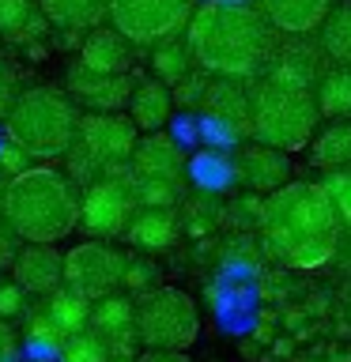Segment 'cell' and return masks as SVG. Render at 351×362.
<instances>
[{"label": "cell", "instance_id": "obj_1", "mask_svg": "<svg viewBox=\"0 0 351 362\" xmlns=\"http://www.w3.org/2000/svg\"><path fill=\"white\" fill-rule=\"evenodd\" d=\"M185 45L200 72L226 79L257 76L276 53L268 19L246 0H208L192 8L185 23Z\"/></svg>", "mask_w": 351, "mask_h": 362}, {"label": "cell", "instance_id": "obj_2", "mask_svg": "<svg viewBox=\"0 0 351 362\" xmlns=\"http://www.w3.org/2000/svg\"><path fill=\"white\" fill-rule=\"evenodd\" d=\"M260 238L265 253L291 268H317L333 257L340 219L321 185L287 181L283 189L268 192L260 204Z\"/></svg>", "mask_w": 351, "mask_h": 362}, {"label": "cell", "instance_id": "obj_3", "mask_svg": "<svg viewBox=\"0 0 351 362\" xmlns=\"http://www.w3.org/2000/svg\"><path fill=\"white\" fill-rule=\"evenodd\" d=\"M0 219L11 226V234L23 242H61L79 223V192L61 170L30 166L16 174L4 189Z\"/></svg>", "mask_w": 351, "mask_h": 362}, {"label": "cell", "instance_id": "obj_4", "mask_svg": "<svg viewBox=\"0 0 351 362\" xmlns=\"http://www.w3.org/2000/svg\"><path fill=\"white\" fill-rule=\"evenodd\" d=\"M4 132L27 155H64L76 144L79 110L61 87H27L11 98V110L4 113Z\"/></svg>", "mask_w": 351, "mask_h": 362}, {"label": "cell", "instance_id": "obj_5", "mask_svg": "<svg viewBox=\"0 0 351 362\" xmlns=\"http://www.w3.org/2000/svg\"><path fill=\"white\" fill-rule=\"evenodd\" d=\"M317 102L310 87H291L276 79H260L249 90V136L276 151H302L317 132Z\"/></svg>", "mask_w": 351, "mask_h": 362}, {"label": "cell", "instance_id": "obj_6", "mask_svg": "<svg viewBox=\"0 0 351 362\" xmlns=\"http://www.w3.org/2000/svg\"><path fill=\"white\" fill-rule=\"evenodd\" d=\"M200 332L197 302L178 287H147L136 298V339L155 351H185Z\"/></svg>", "mask_w": 351, "mask_h": 362}, {"label": "cell", "instance_id": "obj_7", "mask_svg": "<svg viewBox=\"0 0 351 362\" xmlns=\"http://www.w3.org/2000/svg\"><path fill=\"white\" fill-rule=\"evenodd\" d=\"M132 170L125 166H106L98 181L84 185V197H79V223L91 238L98 242H110V238H121L125 226H129L136 200H132Z\"/></svg>", "mask_w": 351, "mask_h": 362}, {"label": "cell", "instance_id": "obj_8", "mask_svg": "<svg viewBox=\"0 0 351 362\" xmlns=\"http://www.w3.org/2000/svg\"><path fill=\"white\" fill-rule=\"evenodd\" d=\"M192 8V0H110L106 19L132 45H159L185 30Z\"/></svg>", "mask_w": 351, "mask_h": 362}, {"label": "cell", "instance_id": "obj_9", "mask_svg": "<svg viewBox=\"0 0 351 362\" xmlns=\"http://www.w3.org/2000/svg\"><path fill=\"white\" fill-rule=\"evenodd\" d=\"M125 260L129 257H125L121 249L91 238V242H79L76 249L64 253V279L61 283L68 291H76L79 298L95 302V298H102V294H113L121 287Z\"/></svg>", "mask_w": 351, "mask_h": 362}, {"label": "cell", "instance_id": "obj_10", "mask_svg": "<svg viewBox=\"0 0 351 362\" xmlns=\"http://www.w3.org/2000/svg\"><path fill=\"white\" fill-rule=\"evenodd\" d=\"M76 140L84 144L102 166H125L136 140H140V129H136L125 113H87V117H79Z\"/></svg>", "mask_w": 351, "mask_h": 362}, {"label": "cell", "instance_id": "obj_11", "mask_svg": "<svg viewBox=\"0 0 351 362\" xmlns=\"http://www.w3.org/2000/svg\"><path fill=\"white\" fill-rule=\"evenodd\" d=\"M87 328L110 347V358H129L136 339V302L129 294H102L87 310Z\"/></svg>", "mask_w": 351, "mask_h": 362}, {"label": "cell", "instance_id": "obj_12", "mask_svg": "<svg viewBox=\"0 0 351 362\" xmlns=\"http://www.w3.org/2000/svg\"><path fill=\"white\" fill-rule=\"evenodd\" d=\"M132 95V76H110V72H95L87 64H68V98L87 106L91 113H117Z\"/></svg>", "mask_w": 351, "mask_h": 362}, {"label": "cell", "instance_id": "obj_13", "mask_svg": "<svg viewBox=\"0 0 351 362\" xmlns=\"http://www.w3.org/2000/svg\"><path fill=\"white\" fill-rule=\"evenodd\" d=\"M234 177L242 181L249 192H260V197H268V192L283 189L291 181V158L287 151H276V147H265V144H246L242 151L234 155Z\"/></svg>", "mask_w": 351, "mask_h": 362}, {"label": "cell", "instance_id": "obj_14", "mask_svg": "<svg viewBox=\"0 0 351 362\" xmlns=\"http://www.w3.org/2000/svg\"><path fill=\"white\" fill-rule=\"evenodd\" d=\"M11 279L27 294H50L61 287L64 279V253L45 242H27L19 245L16 260H11Z\"/></svg>", "mask_w": 351, "mask_h": 362}, {"label": "cell", "instance_id": "obj_15", "mask_svg": "<svg viewBox=\"0 0 351 362\" xmlns=\"http://www.w3.org/2000/svg\"><path fill=\"white\" fill-rule=\"evenodd\" d=\"M200 106L208 110L212 124H223L231 140L242 136V132H249V87H246V79L212 76Z\"/></svg>", "mask_w": 351, "mask_h": 362}, {"label": "cell", "instance_id": "obj_16", "mask_svg": "<svg viewBox=\"0 0 351 362\" xmlns=\"http://www.w3.org/2000/svg\"><path fill=\"white\" fill-rule=\"evenodd\" d=\"M132 177H166V181H185V151L178 140H170L166 132H147L144 140H136L129 155Z\"/></svg>", "mask_w": 351, "mask_h": 362}, {"label": "cell", "instance_id": "obj_17", "mask_svg": "<svg viewBox=\"0 0 351 362\" xmlns=\"http://www.w3.org/2000/svg\"><path fill=\"white\" fill-rule=\"evenodd\" d=\"M79 64L95 68V72H110V76H121L132 68V42L117 34L113 27H91L79 42Z\"/></svg>", "mask_w": 351, "mask_h": 362}, {"label": "cell", "instance_id": "obj_18", "mask_svg": "<svg viewBox=\"0 0 351 362\" xmlns=\"http://www.w3.org/2000/svg\"><path fill=\"white\" fill-rule=\"evenodd\" d=\"M181 223L174 208H136L129 226H125V238L140 249V253H163L178 242Z\"/></svg>", "mask_w": 351, "mask_h": 362}, {"label": "cell", "instance_id": "obj_19", "mask_svg": "<svg viewBox=\"0 0 351 362\" xmlns=\"http://www.w3.org/2000/svg\"><path fill=\"white\" fill-rule=\"evenodd\" d=\"M336 0H260V16L280 34H313Z\"/></svg>", "mask_w": 351, "mask_h": 362}, {"label": "cell", "instance_id": "obj_20", "mask_svg": "<svg viewBox=\"0 0 351 362\" xmlns=\"http://www.w3.org/2000/svg\"><path fill=\"white\" fill-rule=\"evenodd\" d=\"M125 106H129V121L136 129L163 132V124L170 121V113H174V95H170V87L159 83V79H140V83H132V95Z\"/></svg>", "mask_w": 351, "mask_h": 362}, {"label": "cell", "instance_id": "obj_21", "mask_svg": "<svg viewBox=\"0 0 351 362\" xmlns=\"http://www.w3.org/2000/svg\"><path fill=\"white\" fill-rule=\"evenodd\" d=\"M42 16L57 30H91L106 19L110 0H38Z\"/></svg>", "mask_w": 351, "mask_h": 362}, {"label": "cell", "instance_id": "obj_22", "mask_svg": "<svg viewBox=\"0 0 351 362\" xmlns=\"http://www.w3.org/2000/svg\"><path fill=\"white\" fill-rule=\"evenodd\" d=\"M310 147V163L317 170H347L351 166V121H328L321 132H313Z\"/></svg>", "mask_w": 351, "mask_h": 362}, {"label": "cell", "instance_id": "obj_23", "mask_svg": "<svg viewBox=\"0 0 351 362\" xmlns=\"http://www.w3.org/2000/svg\"><path fill=\"white\" fill-rule=\"evenodd\" d=\"M45 16L38 8V0H0V38L8 42H38L45 34Z\"/></svg>", "mask_w": 351, "mask_h": 362}, {"label": "cell", "instance_id": "obj_24", "mask_svg": "<svg viewBox=\"0 0 351 362\" xmlns=\"http://www.w3.org/2000/svg\"><path fill=\"white\" fill-rule=\"evenodd\" d=\"M265 68H268L265 79L291 83V87H310V90L317 83V76H321V61H317V53L302 49V45H291V49H283V53H272Z\"/></svg>", "mask_w": 351, "mask_h": 362}, {"label": "cell", "instance_id": "obj_25", "mask_svg": "<svg viewBox=\"0 0 351 362\" xmlns=\"http://www.w3.org/2000/svg\"><path fill=\"white\" fill-rule=\"evenodd\" d=\"M317 113L328 121H351V68H333L321 72L313 83Z\"/></svg>", "mask_w": 351, "mask_h": 362}, {"label": "cell", "instance_id": "obj_26", "mask_svg": "<svg viewBox=\"0 0 351 362\" xmlns=\"http://www.w3.org/2000/svg\"><path fill=\"white\" fill-rule=\"evenodd\" d=\"M38 310L45 313V321H50L57 332L68 339L72 332H79V328H87V310H91V302L79 298L76 291H68L64 283H61L57 291L45 294V305H38Z\"/></svg>", "mask_w": 351, "mask_h": 362}, {"label": "cell", "instance_id": "obj_27", "mask_svg": "<svg viewBox=\"0 0 351 362\" xmlns=\"http://www.w3.org/2000/svg\"><path fill=\"white\" fill-rule=\"evenodd\" d=\"M317 30H321V53L336 68H351V0H336Z\"/></svg>", "mask_w": 351, "mask_h": 362}, {"label": "cell", "instance_id": "obj_28", "mask_svg": "<svg viewBox=\"0 0 351 362\" xmlns=\"http://www.w3.org/2000/svg\"><path fill=\"white\" fill-rule=\"evenodd\" d=\"M192 68H197V61H192L185 38H166L151 49V72H155L159 83H166V87L181 83Z\"/></svg>", "mask_w": 351, "mask_h": 362}, {"label": "cell", "instance_id": "obj_29", "mask_svg": "<svg viewBox=\"0 0 351 362\" xmlns=\"http://www.w3.org/2000/svg\"><path fill=\"white\" fill-rule=\"evenodd\" d=\"M132 200L136 208H174L185 192V181H166V177H132Z\"/></svg>", "mask_w": 351, "mask_h": 362}, {"label": "cell", "instance_id": "obj_30", "mask_svg": "<svg viewBox=\"0 0 351 362\" xmlns=\"http://www.w3.org/2000/svg\"><path fill=\"white\" fill-rule=\"evenodd\" d=\"M61 362H110V347L91 328H79L61 344Z\"/></svg>", "mask_w": 351, "mask_h": 362}, {"label": "cell", "instance_id": "obj_31", "mask_svg": "<svg viewBox=\"0 0 351 362\" xmlns=\"http://www.w3.org/2000/svg\"><path fill=\"white\" fill-rule=\"evenodd\" d=\"M64 155H68V174H64V177L72 181L76 189H84V185H91V181H98V177H102V170H106V166H102L98 158L91 155L79 140H76L72 147H68Z\"/></svg>", "mask_w": 351, "mask_h": 362}, {"label": "cell", "instance_id": "obj_32", "mask_svg": "<svg viewBox=\"0 0 351 362\" xmlns=\"http://www.w3.org/2000/svg\"><path fill=\"white\" fill-rule=\"evenodd\" d=\"M321 189H325L328 204H333L336 219L340 223H351V166L347 170H328Z\"/></svg>", "mask_w": 351, "mask_h": 362}, {"label": "cell", "instance_id": "obj_33", "mask_svg": "<svg viewBox=\"0 0 351 362\" xmlns=\"http://www.w3.org/2000/svg\"><path fill=\"white\" fill-rule=\"evenodd\" d=\"M27 291L19 287L16 279H0V321H19V317H27Z\"/></svg>", "mask_w": 351, "mask_h": 362}, {"label": "cell", "instance_id": "obj_34", "mask_svg": "<svg viewBox=\"0 0 351 362\" xmlns=\"http://www.w3.org/2000/svg\"><path fill=\"white\" fill-rule=\"evenodd\" d=\"M208 72H200V68H192V72L181 79V83L170 87V95H174V102H181V106H200L204 90H208Z\"/></svg>", "mask_w": 351, "mask_h": 362}, {"label": "cell", "instance_id": "obj_35", "mask_svg": "<svg viewBox=\"0 0 351 362\" xmlns=\"http://www.w3.org/2000/svg\"><path fill=\"white\" fill-rule=\"evenodd\" d=\"M27 336H30L34 347H57V351H61V344H64V336L45 321L42 310H34V313L27 310Z\"/></svg>", "mask_w": 351, "mask_h": 362}, {"label": "cell", "instance_id": "obj_36", "mask_svg": "<svg viewBox=\"0 0 351 362\" xmlns=\"http://www.w3.org/2000/svg\"><path fill=\"white\" fill-rule=\"evenodd\" d=\"M151 279H155V264L151 260H144V257H129L125 260V287H132L136 294H144L147 287H151Z\"/></svg>", "mask_w": 351, "mask_h": 362}, {"label": "cell", "instance_id": "obj_37", "mask_svg": "<svg viewBox=\"0 0 351 362\" xmlns=\"http://www.w3.org/2000/svg\"><path fill=\"white\" fill-rule=\"evenodd\" d=\"M23 170H30L27 166V151H23V147L19 144H4V147H0V174H11V177H16V174H23Z\"/></svg>", "mask_w": 351, "mask_h": 362}, {"label": "cell", "instance_id": "obj_38", "mask_svg": "<svg viewBox=\"0 0 351 362\" xmlns=\"http://www.w3.org/2000/svg\"><path fill=\"white\" fill-rule=\"evenodd\" d=\"M260 204H265V200H257L253 192H249V197H242V200H238L234 208H231L234 223H242V226H257V223H260Z\"/></svg>", "mask_w": 351, "mask_h": 362}, {"label": "cell", "instance_id": "obj_39", "mask_svg": "<svg viewBox=\"0 0 351 362\" xmlns=\"http://www.w3.org/2000/svg\"><path fill=\"white\" fill-rule=\"evenodd\" d=\"M19 253V242H16V234H11V226L0 219V272L11 268V260H16Z\"/></svg>", "mask_w": 351, "mask_h": 362}, {"label": "cell", "instance_id": "obj_40", "mask_svg": "<svg viewBox=\"0 0 351 362\" xmlns=\"http://www.w3.org/2000/svg\"><path fill=\"white\" fill-rule=\"evenodd\" d=\"M19 355V336L8 321H0V362H16Z\"/></svg>", "mask_w": 351, "mask_h": 362}, {"label": "cell", "instance_id": "obj_41", "mask_svg": "<svg viewBox=\"0 0 351 362\" xmlns=\"http://www.w3.org/2000/svg\"><path fill=\"white\" fill-rule=\"evenodd\" d=\"M11 98H16V83H11L8 64L0 61V121H4V113L11 110Z\"/></svg>", "mask_w": 351, "mask_h": 362}, {"label": "cell", "instance_id": "obj_42", "mask_svg": "<svg viewBox=\"0 0 351 362\" xmlns=\"http://www.w3.org/2000/svg\"><path fill=\"white\" fill-rule=\"evenodd\" d=\"M136 362H189L185 351H155V347H147Z\"/></svg>", "mask_w": 351, "mask_h": 362}, {"label": "cell", "instance_id": "obj_43", "mask_svg": "<svg viewBox=\"0 0 351 362\" xmlns=\"http://www.w3.org/2000/svg\"><path fill=\"white\" fill-rule=\"evenodd\" d=\"M4 189H8V177L0 174V208H4Z\"/></svg>", "mask_w": 351, "mask_h": 362}, {"label": "cell", "instance_id": "obj_44", "mask_svg": "<svg viewBox=\"0 0 351 362\" xmlns=\"http://www.w3.org/2000/svg\"><path fill=\"white\" fill-rule=\"evenodd\" d=\"M110 362H132V358H110Z\"/></svg>", "mask_w": 351, "mask_h": 362}]
</instances>
